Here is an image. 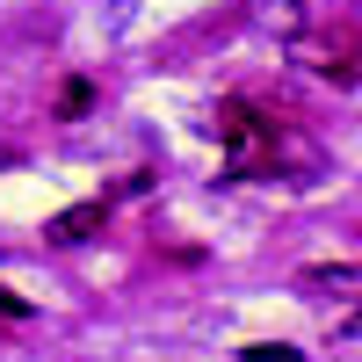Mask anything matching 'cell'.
Segmentation results:
<instances>
[{"label": "cell", "mask_w": 362, "mask_h": 362, "mask_svg": "<svg viewBox=\"0 0 362 362\" xmlns=\"http://www.w3.org/2000/svg\"><path fill=\"white\" fill-rule=\"evenodd\" d=\"M254 22H261V29H276V37H305L312 8H305V0H254Z\"/></svg>", "instance_id": "3"}, {"label": "cell", "mask_w": 362, "mask_h": 362, "mask_svg": "<svg viewBox=\"0 0 362 362\" xmlns=\"http://www.w3.org/2000/svg\"><path fill=\"white\" fill-rule=\"evenodd\" d=\"M0 312H8V319H29V297H15V290H0Z\"/></svg>", "instance_id": "6"}, {"label": "cell", "mask_w": 362, "mask_h": 362, "mask_svg": "<svg viewBox=\"0 0 362 362\" xmlns=\"http://www.w3.org/2000/svg\"><path fill=\"white\" fill-rule=\"evenodd\" d=\"M102 218H109V203H102V196H95V203H73V210H58V218L44 225V239H51V247H80V239L95 232Z\"/></svg>", "instance_id": "2"}, {"label": "cell", "mask_w": 362, "mask_h": 362, "mask_svg": "<svg viewBox=\"0 0 362 362\" xmlns=\"http://www.w3.org/2000/svg\"><path fill=\"white\" fill-rule=\"evenodd\" d=\"M239 355H247V362H305V348H290V341H254Z\"/></svg>", "instance_id": "4"}, {"label": "cell", "mask_w": 362, "mask_h": 362, "mask_svg": "<svg viewBox=\"0 0 362 362\" xmlns=\"http://www.w3.org/2000/svg\"><path fill=\"white\" fill-rule=\"evenodd\" d=\"M218 138H225V153H232V167H247L254 160V145H261V124H254V109L247 102H218Z\"/></svg>", "instance_id": "1"}, {"label": "cell", "mask_w": 362, "mask_h": 362, "mask_svg": "<svg viewBox=\"0 0 362 362\" xmlns=\"http://www.w3.org/2000/svg\"><path fill=\"white\" fill-rule=\"evenodd\" d=\"M87 102H95V87H87V80H73V87H66V102H58V109H66V116H80Z\"/></svg>", "instance_id": "5"}]
</instances>
